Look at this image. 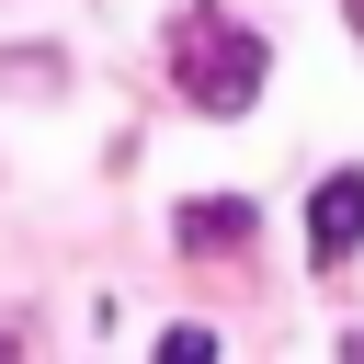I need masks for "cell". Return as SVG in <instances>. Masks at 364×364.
<instances>
[{
	"label": "cell",
	"mask_w": 364,
	"mask_h": 364,
	"mask_svg": "<svg viewBox=\"0 0 364 364\" xmlns=\"http://www.w3.org/2000/svg\"><path fill=\"white\" fill-rule=\"evenodd\" d=\"M262 68H273V46H262L250 23H228V11H205V0L171 23V80H182L193 114H216V125L250 114V102H262Z\"/></svg>",
	"instance_id": "cell-1"
},
{
	"label": "cell",
	"mask_w": 364,
	"mask_h": 364,
	"mask_svg": "<svg viewBox=\"0 0 364 364\" xmlns=\"http://www.w3.org/2000/svg\"><path fill=\"white\" fill-rule=\"evenodd\" d=\"M353 239H364V171H330V182L307 193V262H318V273H341V262H353Z\"/></svg>",
	"instance_id": "cell-2"
},
{
	"label": "cell",
	"mask_w": 364,
	"mask_h": 364,
	"mask_svg": "<svg viewBox=\"0 0 364 364\" xmlns=\"http://www.w3.org/2000/svg\"><path fill=\"white\" fill-rule=\"evenodd\" d=\"M262 216H250V193H205V205H182V250H239Z\"/></svg>",
	"instance_id": "cell-3"
}]
</instances>
